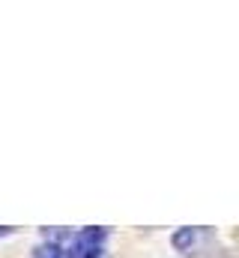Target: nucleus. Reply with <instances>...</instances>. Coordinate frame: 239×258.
<instances>
[{
	"instance_id": "f257e3e1",
	"label": "nucleus",
	"mask_w": 239,
	"mask_h": 258,
	"mask_svg": "<svg viewBox=\"0 0 239 258\" xmlns=\"http://www.w3.org/2000/svg\"><path fill=\"white\" fill-rule=\"evenodd\" d=\"M105 243H108V228L87 225V228H81L69 237L66 252H69V258H102Z\"/></svg>"
},
{
	"instance_id": "f03ea898",
	"label": "nucleus",
	"mask_w": 239,
	"mask_h": 258,
	"mask_svg": "<svg viewBox=\"0 0 239 258\" xmlns=\"http://www.w3.org/2000/svg\"><path fill=\"white\" fill-rule=\"evenodd\" d=\"M209 237H212V228H191V225H185V228L174 231L171 243H174V249L182 252V255H197Z\"/></svg>"
},
{
	"instance_id": "7ed1b4c3",
	"label": "nucleus",
	"mask_w": 239,
	"mask_h": 258,
	"mask_svg": "<svg viewBox=\"0 0 239 258\" xmlns=\"http://www.w3.org/2000/svg\"><path fill=\"white\" fill-rule=\"evenodd\" d=\"M69 231H45V240L33 249V258H69L66 252V243H69Z\"/></svg>"
},
{
	"instance_id": "20e7f679",
	"label": "nucleus",
	"mask_w": 239,
	"mask_h": 258,
	"mask_svg": "<svg viewBox=\"0 0 239 258\" xmlns=\"http://www.w3.org/2000/svg\"><path fill=\"white\" fill-rule=\"evenodd\" d=\"M12 231H15V228H0V237H9Z\"/></svg>"
}]
</instances>
